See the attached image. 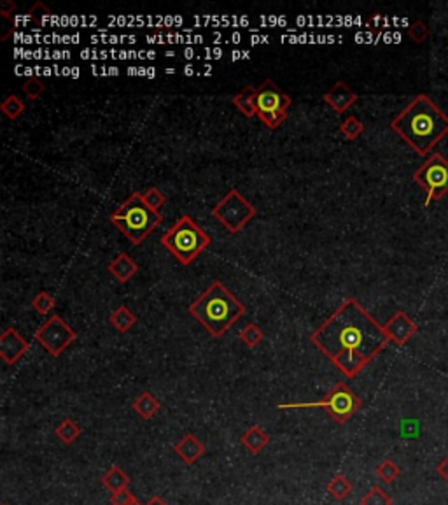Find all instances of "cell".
<instances>
[{"label":"cell","instance_id":"1","mask_svg":"<svg viewBox=\"0 0 448 505\" xmlns=\"http://www.w3.org/2000/svg\"><path fill=\"white\" fill-rule=\"evenodd\" d=\"M310 340L337 365L345 377H355L391 340L384 325L355 299L343 300L330 318L312 332Z\"/></svg>","mask_w":448,"mask_h":505},{"label":"cell","instance_id":"2","mask_svg":"<svg viewBox=\"0 0 448 505\" xmlns=\"http://www.w3.org/2000/svg\"><path fill=\"white\" fill-rule=\"evenodd\" d=\"M391 128L417 155L426 156L448 134V116L420 93L392 119Z\"/></svg>","mask_w":448,"mask_h":505},{"label":"cell","instance_id":"3","mask_svg":"<svg viewBox=\"0 0 448 505\" xmlns=\"http://www.w3.org/2000/svg\"><path fill=\"white\" fill-rule=\"evenodd\" d=\"M187 310L205 326L207 332H210L212 337L219 339L235 325L238 318L244 316L245 306L235 299L233 293L221 281H215L191 303Z\"/></svg>","mask_w":448,"mask_h":505},{"label":"cell","instance_id":"4","mask_svg":"<svg viewBox=\"0 0 448 505\" xmlns=\"http://www.w3.org/2000/svg\"><path fill=\"white\" fill-rule=\"evenodd\" d=\"M111 221L137 246L162 225L163 218L160 211H153L144 202V193L135 192L111 214Z\"/></svg>","mask_w":448,"mask_h":505},{"label":"cell","instance_id":"5","mask_svg":"<svg viewBox=\"0 0 448 505\" xmlns=\"http://www.w3.org/2000/svg\"><path fill=\"white\" fill-rule=\"evenodd\" d=\"M210 242L212 239L205 234L203 228L196 225V221L191 216H187V214L179 218L177 223L167 234H163L162 237V244L183 265L193 264L194 258L203 249H207Z\"/></svg>","mask_w":448,"mask_h":505},{"label":"cell","instance_id":"6","mask_svg":"<svg viewBox=\"0 0 448 505\" xmlns=\"http://www.w3.org/2000/svg\"><path fill=\"white\" fill-rule=\"evenodd\" d=\"M362 402L347 384L338 383L331 388L330 393L317 402H300V404H279L277 407L286 411V409H316L320 407L327 411V414L338 423V425H345L355 412L361 409Z\"/></svg>","mask_w":448,"mask_h":505},{"label":"cell","instance_id":"7","mask_svg":"<svg viewBox=\"0 0 448 505\" xmlns=\"http://www.w3.org/2000/svg\"><path fill=\"white\" fill-rule=\"evenodd\" d=\"M293 100L272 80H265L256 88V116L270 130H277L287 119V109Z\"/></svg>","mask_w":448,"mask_h":505},{"label":"cell","instance_id":"8","mask_svg":"<svg viewBox=\"0 0 448 505\" xmlns=\"http://www.w3.org/2000/svg\"><path fill=\"white\" fill-rule=\"evenodd\" d=\"M413 181L427 193L424 207L438 202L448 193V160L440 153H431L429 158L415 170Z\"/></svg>","mask_w":448,"mask_h":505},{"label":"cell","instance_id":"9","mask_svg":"<svg viewBox=\"0 0 448 505\" xmlns=\"http://www.w3.org/2000/svg\"><path fill=\"white\" fill-rule=\"evenodd\" d=\"M256 207L238 190H230L214 207L212 216L231 234H238L256 216Z\"/></svg>","mask_w":448,"mask_h":505},{"label":"cell","instance_id":"10","mask_svg":"<svg viewBox=\"0 0 448 505\" xmlns=\"http://www.w3.org/2000/svg\"><path fill=\"white\" fill-rule=\"evenodd\" d=\"M76 339V330L70 329V326L63 322V318H60L58 314L49 316V319L36 332L37 342L54 358L60 356Z\"/></svg>","mask_w":448,"mask_h":505},{"label":"cell","instance_id":"11","mask_svg":"<svg viewBox=\"0 0 448 505\" xmlns=\"http://www.w3.org/2000/svg\"><path fill=\"white\" fill-rule=\"evenodd\" d=\"M384 330L391 342L398 344V346H405V344L419 332V326H417V323L410 318L405 310H398V312L385 323Z\"/></svg>","mask_w":448,"mask_h":505},{"label":"cell","instance_id":"12","mask_svg":"<svg viewBox=\"0 0 448 505\" xmlns=\"http://www.w3.org/2000/svg\"><path fill=\"white\" fill-rule=\"evenodd\" d=\"M30 344L16 329H6L0 336V356L8 365H15L29 351Z\"/></svg>","mask_w":448,"mask_h":505},{"label":"cell","instance_id":"13","mask_svg":"<svg viewBox=\"0 0 448 505\" xmlns=\"http://www.w3.org/2000/svg\"><path fill=\"white\" fill-rule=\"evenodd\" d=\"M323 98L330 107H333L334 111L343 114V112H347L348 109L357 102V93H355L354 90H350L343 81H338V83H334L333 86H331L330 91H326V93L323 95Z\"/></svg>","mask_w":448,"mask_h":505},{"label":"cell","instance_id":"14","mask_svg":"<svg viewBox=\"0 0 448 505\" xmlns=\"http://www.w3.org/2000/svg\"><path fill=\"white\" fill-rule=\"evenodd\" d=\"M173 451H176V455L179 456L184 463L193 465V463H196L198 460L205 455V446L196 435L187 433V435H184L183 439L173 446Z\"/></svg>","mask_w":448,"mask_h":505},{"label":"cell","instance_id":"15","mask_svg":"<svg viewBox=\"0 0 448 505\" xmlns=\"http://www.w3.org/2000/svg\"><path fill=\"white\" fill-rule=\"evenodd\" d=\"M107 271L111 272L116 281L128 282L130 279L139 272V267H137L135 262H133L126 252H119L118 257L109 264Z\"/></svg>","mask_w":448,"mask_h":505},{"label":"cell","instance_id":"16","mask_svg":"<svg viewBox=\"0 0 448 505\" xmlns=\"http://www.w3.org/2000/svg\"><path fill=\"white\" fill-rule=\"evenodd\" d=\"M240 440H242V444L249 449V453H252V455H259V453H261L263 449L268 446L270 437H268V433L261 428V426L254 425V426H251V428H249L244 435H242Z\"/></svg>","mask_w":448,"mask_h":505},{"label":"cell","instance_id":"17","mask_svg":"<svg viewBox=\"0 0 448 505\" xmlns=\"http://www.w3.org/2000/svg\"><path fill=\"white\" fill-rule=\"evenodd\" d=\"M231 104H233L245 118L256 116V88L245 86L240 93H237L231 98Z\"/></svg>","mask_w":448,"mask_h":505},{"label":"cell","instance_id":"18","mask_svg":"<svg viewBox=\"0 0 448 505\" xmlns=\"http://www.w3.org/2000/svg\"><path fill=\"white\" fill-rule=\"evenodd\" d=\"M160 407H162L160 400L153 397L149 391H144V393L140 395L139 398H135V402H133V409H135V412L142 419L155 418V414H158Z\"/></svg>","mask_w":448,"mask_h":505},{"label":"cell","instance_id":"19","mask_svg":"<svg viewBox=\"0 0 448 505\" xmlns=\"http://www.w3.org/2000/svg\"><path fill=\"white\" fill-rule=\"evenodd\" d=\"M102 483H104V486L107 488V490H111L112 493H116V491H121V490H126V488H128L130 477L126 476L121 469H119V465H112L111 469L104 474V477H102Z\"/></svg>","mask_w":448,"mask_h":505},{"label":"cell","instance_id":"20","mask_svg":"<svg viewBox=\"0 0 448 505\" xmlns=\"http://www.w3.org/2000/svg\"><path fill=\"white\" fill-rule=\"evenodd\" d=\"M109 322H111V325L114 326V329L118 330V332L125 333V332H128V330L132 329L133 325H135V323H137V316L132 312V310L128 309V307L121 306V307H118V309H116L114 312L111 314V318H109Z\"/></svg>","mask_w":448,"mask_h":505},{"label":"cell","instance_id":"21","mask_svg":"<svg viewBox=\"0 0 448 505\" xmlns=\"http://www.w3.org/2000/svg\"><path fill=\"white\" fill-rule=\"evenodd\" d=\"M352 483L343 476V474H337L333 479L327 483V493L334 498V500H345L348 495L352 493Z\"/></svg>","mask_w":448,"mask_h":505},{"label":"cell","instance_id":"22","mask_svg":"<svg viewBox=\"0 0 448 505\" xmlns=\"http://www.w3.org/2000/svg\"><path fill=\"white\" fill-rule=\"evenodd\" d=\"M54 433H56V437L61 440V442H63V444H74V442L79 439L81 428H79V425L74 421V419L67 418L56 426Z\"/></svg>","mask_w":448,"mask_h":505},{"label":"cell","instance_id":"23","mask_svg":"<svg viewBox=\"0 0 448 505\" xmlns=\"http://www.w3.org/2000/svg\"><path fill=\"white\" fill-rule=\"evenodd\" d=\"M359 505H392V498L384 488L375 484V486H371V490L359 500Z\"/></svg>","mask_w":448,"mask_h":505},{"label":"cell","instance_id":"24","mask_svg":"<svg viewBox=\"0 0 448 505\" xmlns=\"http://www.w3.org/2000/svg\"><path fill=\"white\" fill-rule=\"evenodd\" d=\"M0 109H2L6 118L15 121V119H18L20 116L25 112V102L20 97H16V95H8V97L2 100V104H0Z\"/></svg>","mask_w":448,"mask_h":505},{"label":"cell","instance_id":"25","mask_svg":"<svg viewBox=\"0 0 448 505\" xmlns=\"http://www.w3.org/2000/svg\"><path fill=\"white\" fill-rule=\"evenodd\" d=\"M375 474H377V477L382 481V483L391 484L398 479L399 474H401V469H399L392 460H384V462H380L377 465Z\"/></svg>","mask_w":448,"mask_h":505},{"label":"cell","instance_id":"26","mask_svg":"<svg viewBox=\"0 0 448 505\" xmlns=\"http://www.w3.org/2000/svg\"><path fill=\"white\" fill-rule=\"evenodd\" d=\"M340 132L348 141H355V139L364 132V125H362L355 116H348V118H345L343 121H341Z\"/></svg>","mask_w":448,"mask_h":505},{"label":"cell","instance_id":"27","mask_svg":"<svg viewBox=\"0 0 448 505\" xmlns=\"http://www.w3.org/2000/svg\"><path fill=\"white\" fill-rule=\"evenodd\" d=\"M32 307L37 312L43 314V316H47V314L53 312V309L56 307V300H54V296L51 295V293L40 292L33 296Z\"/></svg>","mask_w":448,"mask_h":505},{"label":"cell","instance_id":"28","mask_svg":"<svg viewBox=\"0 0 448 505\" xmlns=\"http://www.w3.org/2000/svg\"><path fill=\"white\" fill-rule=\"evenodd\" d=\"M263 337H265V333H263V330L259 329L256 323H249V325L240 332L242 342H244L247 347L258 346V344L263 340Z\"/></svg>","mask_w":448,"mask_h":505},{"label":"cell","instance_id":"29","mask_svg":"<svg viewBox=\"0 0 448 505\" xmlns=\"http://www.w3.org/2000/svg\"><path fill=\"white\" fill-rule=\"evenodd\" d=\"M22 90L30 100H37V98L46 91V84H44L43 80H39V77H29V80L22 84Z\"/></svg>","mask_w":448,"mask_h":505},{"label":"cell","instance_id":"30","mask_svg":"<svg viewBox=\"0 0 448 505\" xmlns=\"http://www.w3.org/2000/svg\"><path fill=\"white\" fill-rule=\"evenodd\" d=\"M144 202L151 207L153 211H160L162 209V206H165L167 197L160 192L158 188L151 186V188H147L146 193H144Z\"/></svg>","mask_w":448,"mask_h":505},{"label":"cell","instance_id":"31","mask_svg":"<svg viewBox=\"0 0 448 505\" xmlns=\"http://www.w3.org/2000/svg\"><path fill=\"white\" fill-rule=\"evenodd\" d=\"M29 16L33 20L36 25L40 27V25H44L46 18H49L51 11L46 4H43V2H36V4L32 6V9L29 11Z\"/></svg>","mask_w":448,"mask_h":505},{"label":"cell","instance_id":"32","mask_svg":"<svg viewBox=\"0 0 448 505\" xmlns=\"http://www.w3.org/2000/svg\"><path fill=\"white\" fill-rule=\"evenodd\" d=\"M135 500H137L135 495H133L132 491H128V488H126V490H121V491H116V493H112L111 505H130V504H133Z\"/></svg>","mask_w":448,"mask_h":505},{"label":"cell","instance_id":"33","mask_svg":"<svg viewBox=\"0 0 448 505\" xmlns=\"http://www.w3.org/2000/svg\"><path fill=\"white\" fill-rule=\"evenodd\" d=\"M408 33L415 43H422V40L429 36V30H427V27L424 25L422 22H417L415 25L408 30Z\"/></svg>","mask_w":448,"mask_h":505},{"label":"cell","instance_id":"34","mask_svg":"<svg viewBox=\"0 0 448 505\" xmlns=\"http://www.w3.org/2000/svg\"><path fill=\"white\" fill-rule=\"evenodd\" d=\"M16 11V4L11 2V0H4L2 4H0V16L6 20H11V15H15Z\"/></svg>","mask_w":448,"mask_h":505},{"label":"cell","instance_id":"35","mask_svg":"<svg viewBox=\"0 0 448 505\" xmlns=\"http://www.w3.org/2000/svg\"><path fill=\"white\" fill-rule=\"evenodd\" d=\"M436 474H438V476L443 477V479L448 483V456L443 460V462L440 463V465L436 467Z\"/></svg>","mask_w":448,"mask_h":505},{"label":"cell","instance_id":"36","mask_svg":"<svg viewBox=\"0 0 448 505\" xmlns=\"http://www.w3.org/2000/svg\"><path fill=\"white\" fill-rule=\"evenodd\" d=\"M146 505H167V504L160 497H153V498H149V502H147Z\"/></svg>","mask_w":448,"mask_h":505},{"label":"cell","instance_id":"37","mask_svg":"<svg viewBox=\"0 0 448 505\" xmlns=\"http://www.w3.org/2000/svg\"><path fill=\"white\" fill-rule=\"evenodd\" d=\"M130 505H142V504H140L139 500H135V502H133V504H130Z\"/></svg>","mask_w":448,"mask_h":505},{"label":"cell","instance_id":"38","mask_svg":"<svg viewBox=\"0 0 448 505\" xmlns=\"http://www.w3.org/2000/svg\"><path fill=\"white\" fill-rule=\"evenodd\" d=\"M2 505H8V504H2Z\"/></svg>","mask_w":448,"mask_h":505}]
</instances>
